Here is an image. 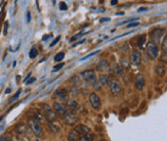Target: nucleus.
I'll list each match as a JSON object with an SVG mask.
<instances>
[{"label":"nucleus","instance_id":"nucleus-1","mask_svg":"<svg viewBox=\"0 0 167 141\" xmlns=\"http://www.w3.org/2000/svg\"><path fill=\"white\" fill-rule=\"evenodd\" d=\"M42 111H43V114H44V118L48 122L52 123V122H56L58 120V114L54 111V109L50 106L43 104L42 106Z\"/></svg>","mask_w":167,"mask_h":141},{"label":"nucleus","instance_id":"nucleus-2","mask_svg":"<svg viewBox=\"0 0 167 141\" xmlns=\"http://www.w3.org/2000/svg\"><path fill=\"white\" fill-rule=\"evenodd\" d=\"M28 125H29L30 129L32 130V132L35 134V136H37V137H42V136L44 135L43 129L41 128L40 124L37 123V122L35 121L33 118L28 119Z\"/></svg>","mask_w":167,"mask_h":141},{"label":"nucleus","instance_id":"nucleus-3","mask_svg":"<svg viewBox=\"0 0 167 141\" xmlns=\"http://www.w3.org/2000/svg\"><path fill=\"white\" fill-rule=\"evenodd\" d=\"M145 50H147V55L150 57L151 59H155L158 57L159 54V49L158 46L155 42H153L152 40L147 43V46H145Z\"/></svg>","mask_w":167,"mask_h":141},{"label":"nucleus","instance_id":"nucleus-4","mask_svg":"<svg viewBox=\"0 0 167 141\" xmlns=\"http://www.w3.org/2000/svg\"><path fill=\"white\" fill-rule=\"evenodd\" d=\"M63 120L67 125L73 126L78 121V114L74 111H72V109H67L65 114L63 116Z\"/></svg>","mask_w":167,"mask_h":141},{"label":"nucleus","instance_id":"nucleus-5","mask_svg":"<svg viewBox=\"0 0 167 141\" xmlns=\"http://www.w3.org/2000/svg\"><path fill=\"white\" fill-rule=\"evenodd\" d=\"M80 77L87 82L88 84H91L92 86L94 85V83L96 82V79H95V71L94 70H87L84 71L80 74Z\"/></svg>","mask_w":167,"mask_h":141},{"label":"nucleus","instance_id":"nucleus-6","mask_svg":"<svg viewBox=\"0 0 167 141\" xmlns=\"http://www.w3.org/2000/svg\"><path fill=\"white\" fill-rule=\"evenodd\" d=\"M110 90L113 96L119 97L122 94V86H121L120 82L118 80H112L110 83Z\"/></svg>","mask_w":167,"mask_h":141},{"label":"nucleus","instance_id":"nucleus-7","mask_svg":"<svg viewBox=\"0 0 167 141\" xmlns=\"http://www.w3.org/2000/svg\"><path fill=\"white\" fill-rule=\"evenodd\" d=\"M164 33H165V30L162 28H155L154 30L151 32V38L153 42H159L161 40V38L163 37Z\"/></svg>","mask_w":167,"mask_h":141},{"label":"nucleus","instance_id":"nucleus-8","mask_svg":"<svg viewBox=\"0 0 167 141\" xmlns=\"http://www.w3.org/2000/svg\"><path fill=\"white\" fill-rule=\"evenodd\" d=\"M89 102L94 109H97L101 107V104H102L101 98H99V96L95 92H91L89 94Z\"/></svg>","mask_w":167,"mask_h":141},{"label":"nucleus","instance_id":"nucleus-9","mask_svg":"<svg viewBox=\"0 0 167 141\" xmlns=\"http://www.w3.org/2000/svg\"><path fill=\"white\" fill-rule=\"evenodd\" d=\"M130 63L133 66H140L142 63V53L138 50H133L130 56Z\"/></svg>","mask_w":167,"mask_h":141},{"label":"nucleus","instance_id":"nucleus-10","mask_svg":"<svg viewBox=\"0 0 167 141\" xmlns=\"http://www.w3.org/2000/svg\"><path fill=\"white\" fill-rule=\"evenodd\" d=\"M53 97L59 99V101H64V100H68V92L64 88H59L56 90L53 94Z\"/></svg>","mask_w":167,"mask_h":141},{"label":"nucleus","instance_id":"nucleus-11","mask_svg":"<svg viewBox=\"0 0 167 141\" xmlns=\"http://www.w3.org/2000/svg\"><path fill=\"white\" fill-rule=\"evenodd\" d=\"M53 109L54 111H56V114H59V116L63 117L65 113L67 111V109H66V106L63 103V102H59V101H56L53 104Z\"/></svg>","mask_w":167,"mask_h":141},{"label":"nucleus","instance_id":"nucleus-12","mask_svg":"<svg viewBox=\"0 0 167 141\" xmlns=\"http://www.w3.org/2000/svg\"><path fill=\"white\" fill-rule=\"evenodd\" d=\"M96 69L101 72H108L110 71V64L106 59H102L96 64Z\"/></svg>","mask_w":167,"mask_h":141},{"label":"nucleus","instance_id":"nucleus-13","mask_svg":"<svg viewBox=\"0 0 167 141\" xmlns=\"http://www.w3.org/2000/svg\"><path fill=\"white\" fill-rule=\"evenodd\" d=\"M145 78L143 75H137L135 78V88L137 90H142L145 87Z\"/></svg>","mask_w":167,"mask_h":141},{"label":"nucleus","instance_id":"nucleus-14","mask_svg":"<svg viewBox=\"0 0 167 141\" xmlns=\"http://www.w3.org/2000/svg\"><path fill=\"white\" fill-rule=\"evenodd\" d=\"M99 83L102 87H108V86H110L111 80H110V77L108 75H101L99 78Z\"/></svg>","mask_w":167,"mask_h":141},{"label":"nucleus","instance_id":"nucleus-15","mask_svg":"<svg viewBox=\"0 0 167 141\" xmlns=\"http://www.w3.org/2000/svg\"><path fill=\"white\" fill-rule=\"evenodd\" d=\"M75 130L77 131V132L79 133L80 135H85V134H87V133H90V129L88 128L87 126H85V125L76 126Z\"/></svg>","mask_w":167,"mask_h":141},{"label":"nucleus","instance_id":"nucleus-16","mask_svg":"<svg viewBox=\"0 0 167 141\" xmlns=\"http://www.w3.org/2000/svg\"><path fill=\"white\" fill-rule=\"evenodd\" d=\"M79 138H80V134L75 130V129H72V130L69 132V135H68L69 141H78Z\"/></svg>","mask_w":167,"mask_h":141},{"label":"nucleus","instance_id":"nucleus-17","mask_svg":"<svg viewBox=\"0 0 167 141\" xmlns=\"http://www.w3.org/2000/svg\"><path fill=\"white\" fill-rule=\"evenodd\" d=\"M16 133L20 135L25 134V133L27 132V126H26L25 124H19L16 127Z\"/></svg>","mask_w":167,"mask_h":141},{"label":"nucleus","instance_id":"nucleus-18","mask_svg":"<svg viewBox=\"0 0 167 141\" xmlns=\"http://www.w3.org/2000/svg\"><path fill=\"white\" fill-rule=\"evenodd\" d=\"M94 138V134H91V133H87V134L85 135H82L80 136V138L78 139V141H92Z\"/></svg>","mask_w":167,"mask_h":141},{"label":"nucleus","instance_id":"nucleus-19","mask_svg":"<svg viewBox=\"0 0 167 141\" xmlns=\"http://www.w3.org/2000/svg\"><path fill=\"white\" fill-rule=\"evenodd\" d=\"M34 119L35 121L37 122V123H39V124H44L45 123V118H44V116H42L41 114L40 113H36L34 114Z\"/></svg>","mask_w":167,"mask_h":141},{"label":"nucleus","instance_id":"nucleus-20","mask_svg":"<svg viewBox=\"0 0 167 141\" xmlns=\"http://www.w3.org/2000/svg\"><path fill=\"white\" fill-rule=\"evenodd\" d=\"M113 71H114V73H115L117 76H122L123 75V69L121 68L120 64H117V63L114 64Z\"/></svg>","mask_w":167,"mask_h":141},{"label":"nucleus","instance_id":"nucleus-21","mask_svg":"<svg viewBox=\"0 0 167 141\" xmlns=\"http://www.w3.org/2000/svg\"><path fill=\"white\" fill-rule=\"evenodd\" d=\"M145 41H147V37H145V35H140V37H138V40H137L138 47H140V48H143L144 45L145 44Z\"/></svg>","mask_w":167,"mask_h":141},{"label":"nucleus","instance_id":"nucleus-22","mask_svg":"<svg viewBox=\"0 0 167 141\" xmlns=\"http://www.w3.org/2000/svg\"><path fill=\"white\" fill-rule=\"evenodd\" d=\"M67 106H68L69 107H71V109H78V107H79V104L73 99L67 100Z\"/></svg>","mask_w":167,"mask_h":141},{"label":"nucleus","instance_id":"nucleus-23","mask_svg":"<svg viewBox=\"0 0 167 141\" xmlns=\"http://www.w3.org/2000/svg\"><path fill=\"white\" fill-rule=\"evenodd\" d=\"M155 72H156V74L158 76H164V74H165V68H164L163 66H157L156 69H155Z\"/></svg>","mask_w":167,"mask_h":141},{"label":"nucleus","instance_id":"nucleus-24","mask_svg":"<svg viewBox=\"0 0 167 141\" xmlns=\"http://www.w3.org/2000/svg\"><path fill=\"white\" fill-rule=\"evenodd\" d=\"M48 128H49V130L51 131L52 133H53V134H58L59 133V128L56 127V125H54L53 123H50V122H48Z\"/></svg>","mask_w":167,"mask_h":141},{"label":"nucleus","instance_id":"nucleus-25","mask_svg":"<svg viewBox=\"0 0 167 141\" xmlns=\"http://www.w3.org/2000/svg\"><path fill=\"white\" fill-rule=\"evenodd\" d=\"M161 47H162V50H163L164 53H167V35L164 36V39H163V41H162Z\"/></svg>","mask_w":167,"mask_h":141},{"label":"nucleus","instance_id":"nucleus-26","mask_svg":"<svg viewBox=\"0 0 167 141\" xmlns=\"http://www.w3.org/2000/svg\"><path fill=\"white\" fill-rule=\"evenodd\" d=\"M64 57H65V53H64V52H59V53H58L54 56V61H58L59 63V61H63Z\"/></svg>","mask_w":167,"mask_h":141},{"label":"nucleus","instance_id":"nucleus-27","mask_svg":"<svg viewBox=\"0 0 167 141\" xmlns=\"http://www.w3.org/2000/svg\"><path fill=\"white\" fill-rule=\"evenodd\" d=\"M121 68H122V69H125V70L129 69V63H128V61H126V59L121 58Z\"/></svg>","mask_w":167,"mask_h":141},{"label":"nucleus","instance_id":"nucleus-28","mask_svg":"<svg viewBox=\"0 0 167 141\" xmlns=\"http://www.w3.org/2000/svg\"><path fill=\"white\" fill-rule=\"evenodd\" d=\"M37 54H38L37 49L36 48H32L30 50V52H29V57L33 59V58H35V57L37 56Z\"/></svg>","mask_w":167,"mask_h":141},{"label":"nucleus","instance_id":"nucleus-29","mask_svg":"<svg viewBox=\"0 0 167 141\" xmlns=\"http://www.w3.org/2000/svg\"><path fill=\"white\" fill-rule=\"evenodd\" d=\"M20 93H21V89H19V90H18V92H16V94L13 95V96L10 98V100H9V102H13V101H15V100L18 99V97L20 96Z\"/></svg>","mask_w":167,"mask_h":141},{"label":"nucleus","instance_id":"nucleus-30","mask_svg":"<svg viewBox=\"0 0 167 141\" xmlns=\"http://www.w3.org/2000/svg\"><path fill=\"white\" fill-rule=\"evenodd\" d=\"M0 141H11L7 134H2L0 136Z\"/></svg>","mask_w":167,"mask_h":141},{"label":"nucleus","instance_id":"nucleus-31","mask_svg":"<svg viewBox=\"0 0 167 141\" xmlns=\"http://www.w3.org/2000/svg\"><path fill=\"white\" fill-rule=\"evenodd\" d=\"M63 68H64V63H59V64H56V66H54L52 72H58V71H59L61 69H63Z\"/></svg>","mask_w":167,"mask_h":141},{"label":"nucleus","instance_id":"nucleus-32","mask_svg":"<svg viewBox=\"0 0 167 141\" xmlns=\"http://www.w3.org/2000/svg\"><path fill=\"white\" fill-rule=\"evenodd\" d=\"M160 61H162V63H167V53H162L161 57H160Z\"/></svg>","mask_w":167,"mask_h":141},{"label":"nucleus","instance_id":"nucleus-33","mask_svg":"<svg viewBox=\"0 0 167 141\" xmlns=\"http://www.w3.org/2000/svg\"><path fill=\"white\" fill-rule=\"evenodd\" d=\"M59 8H61L62 10H67V9H68V6H67V4L65 2H62V3L59 4Z\"/></svg>","mask_w":167,"mask_h":141},{"label":"nucleus","instance_id":"nucleus-34","mask_svg":"<svg viewBox=\"0 0 167 141\" xmlns=\"http://www.w3.org/2000/svg\"><path fill=\"white\" fill-rule=\"evenodd\" d=\"M59 40H61V37H59V36H58V37L56 38V39L53 40V41L51 42V44H50V47H52V46H54V45L56 44V43H58Z\"/></svg>","mask_w":167,"mask_h":141},{"label":"nucleus","instance_id":"nucleus-35","mask_svg":"<svg viewBox=\"0 0 167 141\" xmlns=\"http://www.w3.org/2000/svg\"><path fill=\"white\" fill-rule=\"evenodd\" d=\"M7 29H8V23H7V21H5V24H4V30H3L4 36L7 34Z\"/></svg>","mask_w":167,"mask_h":141},{"label":"nucleus","instance_id":"nucleus-36","mask_svg":"<svg viewBox=\"0 0 167 141\" xmlns=\"http://www.w3.org/2000/svg\"><path fill=\"white\" fill-rule=\"evenodd\" d=\"M122 51L124 52V53H128V51H129V48L127 47V45H124V47H122Z\"/></svg>","mask_w":167,"mask_h":141},{"label":"nucleus","instance_id":"nucleus-37","mask_svg":"<svg viewBox=\"0 0 167 141\" xmlns=\"http://www.w3.org/2000/svg\"><path fill=\"white\" fill-rule=\"evenodd\" d=\"M81 37V34H79V35H76V36H74L73 38H71L70 39V42H73V41H75L76 39H78V38H80Z\"/></svg>","mask_w":167,"mask_h":141},{"label":"nucleus","instance_id":"nucleus-38","mask_svg":"<svg viewBox=\"0 0 167 141\" xmlns=\"http://www.w3.org/2000/svg\"><path fill=\"white\" fill-rule=\"evenodd\" d=\"M35 81H36V79H35V78H32V79H30V80H28L26 83H27V85H30V84H32V83H34Z\"/></svg>","mask_w":167,"mask_h":141},{"label":"nucleus","instance_id":"nucleus-39","mask_svg":"<svg viewBox=\"0 0 167 141\" xmlns=\"http://www.w3.org/2000/svg\"><path fill=\"white\" fill-rule=\"evenodd\" d=\"M71 93H72V95H76L77 94V88H76V86H74L72 91H71Z\"/></svg>","mask_w":167,"mask_h":141},{"label":"nucleus","instance_id":"nucleus-40","mask_svg":"<svg viewBox=\"0 0 167 141\" xmlns=\"http://www.w3.org/2000/svg\"><path fill=\"white\" fill-rule=\"evenodd\" d=\"M135 26H138V23H132V24H129V25L127 26V28H131V27H135Z\"/></svg>","mask_w":167,"mask_h":141},{"label":"nucleus","instance_id":"nucleus-41","mask_svg":"<svg viewBox=\"0 0 167 141\" xmlns=\"http://www.w3.org/2000/svg\"><path fill=\"white\" fill-rule=\"evenodd\" d=\"M30 21H31V14H30V11H28L27 13V21L29 23Z\"/></svg>","mask_w":167,"mask_h":141},{"label":"nucleus","instance_id":"nucleus-42","mask_svg":"<svg viewBox=\"0 0 167 141\" xmlns=\"http://www.w3.org/2000/svg\"><path fill=\"white\" fill-rule=\"evenodd\" d=\"M117 3H118L117 0H113V1H111V5H116Z\"/></svg>","mask_w":167,"mask_h":141},{"label":"nucleus","instance_id":"nucleus-43","mask_svg":"<svg viewBox=\"0 0 167 141\" xmlns=\"http://www.w3.org/2000/svg\"><path fill=\"white\" fill-rule=\"evenodd\" d=\"M110 21L109 18H102V20H101L102 23V21Z\"/></svg>","mask_w":167,"mask_h":141},{"label":"nucleus","instance_id":"nucleus-44","mask_svg":"<svg viewBox=\"0 0 167 141\" xmlns=\"http://www.w3.org/2000/svg\"><path fill=\"white\" fill-rule=\"evenodd\" d=\"M10 91H11L10 88H7V89L5 90V93H6V94H8V93H10Z\"/></svg>","mask_w":167,"mask_h":141},{"label":"nucleus","instance_id":"nucleus-45","mask_svg":"<svg viewBox=\"0 0 167 141\" xmlns=\"http://www.w3.org/2000/svg\"><path fill=\"white\" fill-rule=\"evenodd\" d=\"M145 9H147V8H145V7H142V8L138 9V11H144V10H145Z\"/></svg>","mask_w":167,"mask_h":141},{"label":"nucleus","instance_id":"nucleus-46","mask_svg":"<svg viewBox=\"0 0 167 141\" xmlns=\"http://www.w3.org/2000/svg\"><path fill=\"white\" fill-rule=\"evenodd\" d=\"M48 37H49V36L45 35V37H43V38H42V40H46V39H47V38H48Z\"/></svg>","mask_w":167,"mask_h":141},{"label":"nucleus","instance_id":"nucleus-47","mask_svg":"<svg viewBox=\"0 0 167 141\" xmlns=\"http://www.w3.org/2000/svg\"><path fill=\"white\" fill-rule=\"evenodd\" d=\"M99 141H105V140H99Z\"/></svg>","mask_w":167,"mask_h":141}]
</instances>
